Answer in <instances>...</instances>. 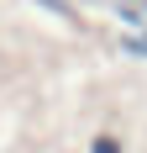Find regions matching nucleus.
Returning <instances> with one entry per match:
<instances>
[{
    "label": "nucleus",
    "instance_id": "1",
    "mask_svg": "<svg viewBox=\"0 0 147 153\" xmlns=\"http://www.w3.org/2000/svg\"><path fill=\"white\" fill-rule=\"evenodd\" d=\"M95 153H121V148H116V137H100V143H95Z\"/></svg>",
    "mask_w": 147,
    "mask_h": 153
}]
</instances>
